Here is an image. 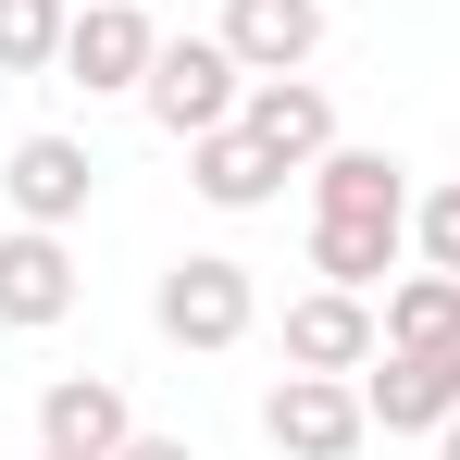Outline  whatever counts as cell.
Instances as JSON below:
<instances>
[{"label": "cell", "instance_id": "obj_1", "mask_svg": "<svg viewBox=\"0 0 460 460\" xmlns=\"http://www.w3.org/2000/svg\"><path fill=\"white\" fill-rule=\"evenodd\" d=\"M150 125L162 137H212V125H236L249 112V63H236L225 38H162V63H150Z\"/></svg>", "mask_w": 460, "mask_h": 460}, {"label": "cell", "instance_id": "obj_2", "mask_svg": "<svg viewBox=\"0 0 460 460\" xmlns=\"http://www.w3.org/2000/svg\"><path fill=\"white\" fill-rule=\"evenodd\" d=\"M150 323L174 336V349H236V336L261 323V287H249V261H225V249H187V261L162 274Z\"/></svg>", "mask_w": 460, "mask_h": 460}, {"label": "cell", "instance_id": "obj_3", "mask_svg": "<svg viewBox=\"0 0 460 460\" xmlns=\"http://www.w3.org/2000/svg\"><path fill=\"white\" fill-rule=\"evenodd\" d=\"M150 63H162V25L137 0H75V25H63V87L112 100V87H150Z\"/></svg>", "mask_w": 460, "mask_h": 460}, {"label": "cell", "instance_id": "obj_4", "mask_svg": "<svg viewBox=\"0 0 460 460\" xmlns=\"http://www.w3.org/2000/svg\"><path fill=\"white\" fill-rule=\"evenodd\" d=\"M261 436L287 460H349L361 436H374V411H361V374H287L274 398H261Z\"/></svg>", "mask_w": 460, "mask_h": 460}, {"label": "cell", "instance_id": "obj_5", "mask_svg": "<svg viewBox=\"0 0 460 460\" xmlns=\"http://www.w3.org/2000/svg\"><path fill=\"white\" fill-rule=\"evenodd\" d=\"M361 411H374V436H436L460 411V349H374L361 361Z\"/></svg>", "mask_w": 460, "mask_h": 460}, {"label": "cell", "instance_id": "obj_6", "mask_svg": "<svg viewBox=\"0 0 460 460\" xmlns=\"http://www.w3.org/2000/svg\"><path fill=\"white\" fill-rule=\"evenodd\" d=\"M385 349V311L361 299V287H311V299H287V374H361Z\"/></svg>", "mask_w": 460, "mask_h": 460}, {"label": "cell", "instance_id": "obj_7", "mask_svg": "<svg viewBox=\"0 0 460 460\" xmlns=\"http://www.w3.org/2000/svg\"><path fill=\"white\" fill-rule=\"evenodd\" d=\"M0 199H13L25 225H75L87 199H100V162H87V137H13V162H0Z\"/></svg>", "mask_w": 460, "mask_h": 460}, {"label": "cell", "instance_id": "obj_8", "mask_svg": "<svg viewBox=\"0 0 460 460\" xmlns=\"http://www.w3.org/2000/svg\"><path fill=\"white\" fill-rule=\"evenodd\" d=\"M75 311V249H63V225H13L0 236V323H63Z\"/></svg>", "mask_w": 460, "mask_h": 460}, {"label": "cell", "instance_id": "obj_9", "mask_svg": "<svg viewBox=\"0 0 460 460\" xmlns=\"http://www.w3.org/2000/svg\"><path fill=\"white\" fill-rule=\"evenodd\" d=\"M398 249H411V212H311V274L323 287H361L374 299L398 274Z\"/></svg>", "mask_w": 460, "mask_h": 460}, {"label": "cell", "instance_id": "obj_10", "mask_svg": "<svg viewBox=\"0 0 460 460\" xmlns=\"http://www.w3.org/2000/svg\"><path fill=\"white\" fill-rule=\"evenodd\" d=\"M125 436H137V411H125L112 374H63L50 398H38V448H63V460H112Z\"/></svg>", "mask_w": 460, "mask_h": 460}, {"label": "cell", "instance_id": "obj_11", "mask_svg": "<svg viewBox=\"0 0 460 460\" xmlns=\"http://www.w3.org/2000/svg\"><path fill=\"white\" fill-rule=\"evenodd\" d=\"M236 125H249L261 150L287 162V174H299V162H323V150H336V100H323V87H311V75H249V112H236Z\"/></svg>", "mask_w": 460, "mask_h": 460}, {"label": "cell", "instance_id": "obj_12", "mask_svg": "<svg viewBox=\"0 0 460 460\" xmlns=\"http://www.w3.org/2000/svg\"><path fill=\"white\" fill-rule=\"evenodd\" d=\"M212 38H225L249 75H299L311 50H323V0H225Z\"/></svg>", "mask_w": 460, "mask_h": 460}, {"label": "cell", "instance_id": "obj_13", "mask_svg": "<svg viewBox=\"0 0 460 460\" xmlns=\"http://www.w3.org/2000/svg\"><path fill=\"white\" fill-rule=\"evenodd\" d=\"M187 187H199L212 212H261V199L287 187V162L261 150L249 125H212V137H187Z\"/></svg>", "mask_w": 460, "mask_h": 460}, {"label": "cell", "instance_id": "obj_14", "mask_svg": "<svg viewBox=\"0 0 460 460\" xmlns=\"http://www.w3.org/2000/svg\"><path fill=\"white\" fill-rule=\"evenodd\" d=\"M311 212H411V174L385 150H349V137H336V150L311 162Z\"/></svg>", "mask_w": 460, "mask_h": 460}, {"label": "cell", "instance_id": "obj_15", "mask_svg": "<svg viewBox=\"0 0 460 460\" xmlns=\"http://www.w3.org/2000/svg\"><path fill=\"white\" fill-rule=\"evenodd\" d=\"M385 349H460V274H398L385 287Z\"/></svg>", "mask_w": 460, "mask_h": 460}, {"label": "cell", "instance_id": "obj_16", "mask_svg": "<svg viewBox=\"0 0 460 460\" xmlns=\"http://www.w3.org/2000/svg\"><path fill=\"white\" fill-rule=\"evenodd\" d=\"M75 0H0V75H63Z\"/></svg>", "mask_w": 460, "mask_h": 460}, {"label": "cell", "instance_id": "obj_17", "mask_svg": "<svg viewBox=\"0 0 460 460\" xmlns=\"http://www.w3.org/2000/svg\"><path fill=\"white\" fill-rule=\"evenodd\" d=\"M411 249H423L436 274H460V187H423V199H411Z\"/></svg>", "mask_w": 460, "mask_h": 460}, {"label": "cell", "instance_id": "obj_18", "mask_svg": "<svg viewBox=\"0 0 460 460\" xmlns=\"http://www.w3.org/2000/svg\"><path fill=\"white\" fill-rule=\"evenodd\" d=\"M112 460H199V448H187V436H125Z\"/></svg>", "mask_w": 460, "mask_h": 460}, {"label": "cell", "instance_id": "obj_19", "mask_svg": "<svg viewBox=\"0 0 460 460\" xmlns=\"http://www.w3.org/2000/svg\"><path fill=\"white\" fill-rule=\"evenodd\" d=\"M436 460H460V411H448V423H436Z\"/></svg>", "mask_w": 460, "mask_h": 460}, {"label": "cell", "instance_id": "obj_20", "mask_svg": "<svg viewBox=\"0 0 460 460\" xmlns=\"http://www.w3.org/2000/svg\"><path fill=\"white\" fill-rule=\"evenodd\" d=\"M38 460H63V448H38Z\"/></svg>", "mask_w": 460, "mask_h": 460}]
</instances>
